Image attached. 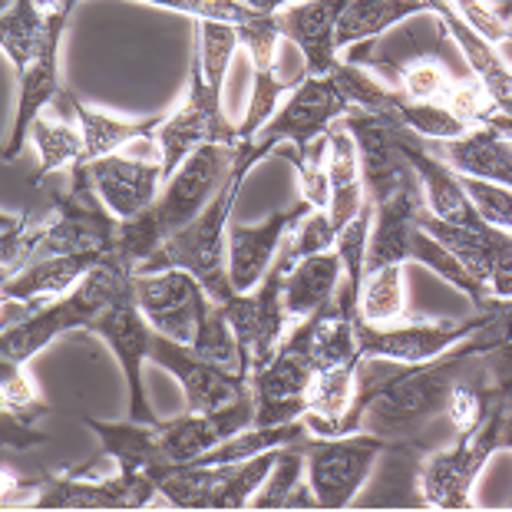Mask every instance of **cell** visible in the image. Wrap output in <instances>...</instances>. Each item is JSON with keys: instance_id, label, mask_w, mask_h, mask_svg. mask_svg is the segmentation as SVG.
<instances>
[{"instance_id": "cell-1", "label": "cell", "mask_w": 512, "mask_h": 512, "mask_svg": "<svg viewBox=\"0 0 512 512\" xmlns=\"http://www.w3.org/2000/svg\"><path fill=\"white\" fill-rule=\"evenodd\" d=\"M238 30L232 24H219V20H202L199 37V60L192 63L189 73V96L172 113L166 123L156 129V143L162 152V166L166 176H172L195 149L205 143L219 146H238L242 136L228 123L222 113V83L232 63V53L238 47Z\"/></svg>"}, {"instance_id": "cell-2", "label": "cell", "mask_w": 512, "mask_h": 512, "mask_svg": "<svg viewBox=\"0 0 512 512\" xmlns=\"http://www.w3.org/2000/svg\"><path fill=\"white\" fill-rule=\"evenodd\" d=\"M133 278H136V271L129 268L126 261H119L116 255H106L67 298L43 304V308L24 314V318L4 324V334H0V357L24 364L37 351H43L53 337L67 334V331H86L96 314L116 298L119 288H126Z\"/></svg>"}, {"instance_id": "cell-3", "label": "cell", "mask_w": 512, "mask_h": 512, "mask_svg": "<svg viewBox=\"0 0 512 512\" xmlns=\"http://www.w3.org/2000/svg\"><path fill=\"white\" fill-rule=\"evenodd\" d=\"M245 172L248 169L235 162V172L225 179L222 189L215 192V199L205 205L189 225L179 228V232H172L166 242H162L159 252L143 265V271L185 268L202 281L205 291H209L219 304L232 298L235 288H232V281H228L225 225H228V212H232V205H235V195L242 189ZM143 271H139V275H143Z\"/></svg>"}, {"instance_id": "cell-4", "label": "cell", "mask_w": 512, "mask_h": 512, "mask_svg": "<svg viewBox=\"0 0 512 512\" xmlns=\"http://www.w3.org/2000/svg\"><path fill=\"white\" fill-rule=\"evenodd\" d=\"M509 387L499 390L473 430L456 433L453 446L430 450L420 466V489L433 509H470L473 483L486 460L503 446V417H506Z\"/></svg>"}, {"instance_id": "cell-5", "label": "cell", "mask_w": 512, "mask_h": 512, "mask_svg": "<svg viewBox=\"0 0 512 512\" xmlns=\"http://www.w3.org/2000/svg\"><path fill=\"white\" fill-rule=\"evenodd\" d=\"M281 450L242 463H169L156 470L159 496L179 509H245L261 483L275 473Z\"/></svg>"}, {"instance_id": "cell-6", "label": "cell", "mask_w": 512, "mask_h": 512, "mask_svg": "<svg viewBox=\"0 0 512 512\" xmlns=\"http://www.w3.org/2000/svg\"><path fill=\"white\" fill-rule=\"evenodd\" d=\"M390 446L384 437L367 430L344 433V437H314L308 433L294 450L304 453V476L318 496L321 509H344L354 503L357 489L374 470V463Z\"/></svg>"}, {"instance_id": "cell-7", "label": "cell", "mask_w": 512, "mask_h": 512, "mask_svg": "<svg viewBox=\"0 0 512 512\" xmlns=\"http://www.w3.org/2000/svg\"><path fill=\"white\" fill-rule=\"evenodd\" d=\"M291 265L294 261L285 245L278 261L268 268V275L261 278L252 291H235L232 298L222 304L225 318L238 337V347H242V361L248 367V374L265 367L271 357H275L281 341H285V328L291 321V314L285 308V275Z\"/></svg>"}, {"instance_id": "cell-8", "label": "cell", "mask_w": 512, "mask_h": 512, "mask_svg": "<svg viewBox=\"0 0 512 512\" xmlns=\"http://www.w3.org/2000/svg\"><path fill=\"white\" fill-rule=\"evenodd\" d=\"M314 357H311V337L308 324H298L285 334V341L275 351V357L248 374L255 394V423L258 427H278V423L301 420L308 410V387L314 377Z\"/></svg>"}, {"instance_id": "cell-9", "label": "cell", "mask_w": 512, "mask_h": 512, "mask_svg": "<svg viewBox=\"0 0 512 512\" xmlns=\"http://www.w3.org/2000/svg\"><path fill=\"white\" fill-rule=\"evenodd\" d=\"M496 298L489 308H479L473 318L460 321H397V324H357V351L361 357H387V361L400 364H423L433 361L456 344L470 341L476 331H483L499 311Z\"/></svg>"}, {"instance_id": "cell-10", "label": "cell", "mask_w": 512, "mask_h": 512, "mask_svg": "<svg viewBox=\"0 0 512 512\" xmlns=\"http://www.w3.org/2000/svg\"><path fill=\"white\" fill-rule=\"evenodd\" d=\"M351 113V103L341 93V86L334 83V76H304L298 90H291L288 103L281 106L275 119H268L265 133H261L258 143H252V159L258 162L261 156H268L278 143L291 139L294 146L304 149L311 146L314 139L324 136L328 129Z\"/></svg>"}, {"instance_id": "cell-11", "label": "cell", "mask_w": 512, "mask_h": 512, "mask_svg": "<svg viewBox=\"0 0 512 512\" xmlns=\"http://www.w3.org/2000/svg\"><path fill=\"white\" fill-rule=\"evenodd\" d=\"M238 146L205 143V146L195 149L176 172H172L169 185L159 192L156 205H152V212H156V219L162 225V232H166V238L189 225L195 215L215 199V192H219L225 185V179L235 172Z\"/></svg>"}, {"instance_id": "cell-12", "label": "cell", "mask_w": 512, "mask_h": 512, "mask_svg": "<svg viewBox=\"0 0 512 512\" xmlns=\"http://www.w3.org/2000/svg\"><path fill=\"white\" fill-rule=\"evenodd\" d=\"M341 126L354 136L357 152H361L367 199L380 205L400 189L403 179L413 176L410 159L403 156V136H407L410 126L397 113L374 110H351Z\"/></svg>"}, {"instance_id": "cell-13", "label": "cell", "mask_w": 512, "mask_h": 512, "mask_svg": "<svg viewBox=\"0 0 512 512\" xmlns=\"http://www.w3.org/2000/svg\"><path fill=\"white\" fill-rule=\"evenodd\" d=\"M86 331L100 334L116 351L119 361H123L126 380H129V420L156 423V417H152V410L146 403V394H143V361H149L152 324L146 321V314L136 301V278L129 281L126 288H119L116 298L96 314Z\"/></svg>"}, {"instance_id": "cell-14", "label": "cell", "mask_w": 512, "mask_h": 512, "mask_svg": "<svg viewBox=\"0 0 512 512\" xmlns=\"http://www.w3.org/2000/svg\"><path fill=\"white\" fill-rule=\"evenodd\" d=\"M136 301L159 334L192 347L195 334H199L202 311L212 301V294L205 291V285L192 271L162 268L136 275Z\"/></svg>"}, {"instance_id": "cell-15", "label": "cell", "mask_w": 512, "mask_h": 512, "mask_svg": "<svg viewBox=\"0 0 512 512\" xmlns=\"http://www.w3.org/2000/svg\"><path fill=\"white\" fill-rule=\"evenodd\" d=\"M159 496L152 473H43L37 509H143Z\"/></svg>"}, {"instance_id": "cell-16", "label": "cell", "mask_w": 512, "mask_h": 512, "mask_svg": "<svg viewBox=\"0 0 512 512\" xmlns=\"http://www.w3.org/2000/svg\"><path fill=\"white\" fill-rule=\"evenodd\" d=\"M235 30H238V40L252 53V67H255L252 106H248L245 123L238 126L242 143H252V136L268 123L271 113H275L281 96L288 90H298L308 73L288 76L285 67H281V43H285V34H281L278 14H255L252 20H245V24H235Z\"/></svg>"}, {"instance_id": "cell-17", "label": "cell", "mask_w": 512, "mask_h": 512, "mask_svg": "<svg viewBox=\"0 0 512 512\" xmlns=\"http://www.w3.org/2000/svg\"><path fill=\"white\" fill-rule=\"evenodd\" d=\"M156 427H159L162 453H166L169 463H195L219 443L232 440L235 433L255 427L252 384L219 410H185L182 417L156 423Z\"/></svg>"}, {"instance_id": "cell-18", "label": "cell", "mask_w": 512, "mask_h": 512, "mask_svg": "<svg viewBox=\"0 0 512 512\" xmlns=\"http://www.w3.org/2000/svg\"><path fill=\"white\" fill-rule=\"evenodd\" d=\"M311 212L314 205L308 199H298L288 209L271 212L258 225L228 228V281H232V288L252 291L268 275V268L275 265V252H281L288 232H294Z\"/></svg>"}, {"instance_id": "cell-19", "label": "cell", "mask_w": 512, "mask_h": 512, "mask_svg": "<svg viewBox=\"0 0 512 512\" xmlns=\"http://www.w3.org/2000/svg\"><path fill=\"white\" fill-rule=\"evenodd\" d=\"M149 361H156L169 374L179 377L189 410H219L248 387V374H232V370L205 361L189 344L172 341V337L159 334L156 328H152L149 337Z\"/></svg>"}, {"instance_id": "cell-20", "label": "cell", "mask_w": 512, "mask_h": 512, "mask_svg": "<svg viewBox=\"0 0 512 512\" xmlns=\"http://www.w3.org/2000/svg\"><path fill=\"white\" fill-rule=\"evenodd\" d=\"M427 192H423V182L413 169V176L400 182V189L377 205V225L370 232L367 242V261L364 271L384 268V265H403L410 258V245L413 235L420 232L417 215L420 209H427Z\"/></svg>"}, {"instance_id": "cell-21", "label": "cell", "mask_w": 512, "mask_h": 512, "mask_svg": "<svg viewBox=\"0 0 512 512\" xmlns=\"http://www.w3.org/2000/svg\"><path fill=\"white\" fill-rule=\"evenodd\" d=\"M90 176L100 199L106 202L116 219H133L146 212L159 199V182L166 179L162 159H126V156H103L90 162Z\"/></svg>"}, {"instance_id": "cell-22", "label": "cell", "mask_w": 512, "mask_h": 512, "mask_svg": "<svg viewBox=\"0 0 512 512\" xmlns=\"http://www.w3.org/2000/svg\"><path fill=\"white\" fill-rule=\"evenodd\" d=\"M347 0H298L278 14L281 34L304 53V70L311 76H328L341 63L337 47V20Z\"/></svg>"}, {"instance_id": "cell-23", "label": "cell", "mask_w": 512, "mask_h": 512, "mask_svg": "<svg viewBox=\"0 0 512 512\" xmlns=\"http://www.w3.org/2000/svg\"><path fill=\"white\" fill-rule=\"evenodd\" d=\"M63 27H67V14L57 17L53 24L47 43L43 50L30 60L27 70H20V103H17V123H14V133H10V143L4 149V159H17V152L24 149V139L30 136V126L34 119L40 116V110L47 106L50 100L60 96V40H63Z\"/></svg>"}, {"instance_id": "cell-24", "label": "cell", "mask_w": 512, "mask_h": 512, "mask_svg": "<svg viewBox=\"0 0 512 512\" xmlns=\"http://www.w3.org/2000/svg\"><path fill=\"white\" fill-rule=\"evenodd\" d=\"M103 258L93 255H50L30 261L14 278H4V304H30L40 308L43 301L73 291Z\"/></svg>"}, {"instance_id": "cell-25", "label": "cell", "mask_w": 512, "mask_h": 512, "mask_svg": "<svg viewBox=\"0 0 512 512\" xmlns=\"http://www.w3.org/2000/svg\"><path fill=\"white\" fill-rule=\"evenodd\" d=\"M440 152L460 176L486 179V182L512 189V143L503 129L486 126V123L473 126L470 133L460 139H446Z\"/></svg>"}, {"instance_id": "cell-26", "label": "cell", "mask_w": 512, "mask_h": 512, "mask_svg": "<svg viewBox=\"0 0 512 512\" xmlns=\"http://www.w3.org/2000/svg\"><path fill=\"white\" fill-rule=\"evenodd\" d=\"M341 275L344 258L337 248L294 261L285 275V308L291 318H311L314 311L334 301L337 288H341Z\"/></svg>"}, {"instance_id": "cell-27", "label": "cell", "mask_w": 512, "mask_h": 512, "mask_svg": "<svg viewBox=\"0 0 512 512\" xmlns=\"http://www.w3.org/2000/svg\"><path fill=\"white\" fill-rule=\"evenodd\" d=\"M328 182H331V202L328 215L334 228H341L364 209L367 202V185H364V169H361V152H357L354 136L344 126L328 129Z\"/></svg>"}, {"instance_id": "cell-28", "label": "cell", "mask_w": 512, "mask_h": 512, "mask_svg": "<svg viewBox=\"0 0 512 512\" xmlns=\"http://www.w3.org/2000/svg\"><path fill=\"white\" fill-rule=\"evenodd\" d=\"M159 423V420H156ZM156 423H100L86 420L96 437L103 440V453L116 463L119 473H156L162 466H169L166 453L159 443Z\"/></svg>"}, {"instance_id": "cell-29", "label": "cell", "mask_w": 512, "mask_h": 512, "mask_svg": "<svg viewBox=\"0 0 512 512\" xmlns=\"http://www.w3.org/2000/svg\"><path fill=\"white\" fill-rule=\"evenodd\" d=\"M53 103H67V110L73 113L76 126L83 129V143H86L83 162H96L103 156H113L119 146H129V143H136V139H146L149 133H156V129L166 123L162 116L143 119V123H123V119H113L100 110H93V106L80 103L67 86H63Z\"/></svg>"}, {"instance_id": "cell-30", "label": "cell", "mask_w": 512, "mask_h": 512, "mask_svg": "<svg viewBox=\"0 0 512 512\" xmlns=\"http://www.w3.org/2000/svg\"><path fill=\"white\" fill-rule=\"evenodd\" d=\"M417 14H427L423 0H347L337 20V47H354Z\"/></svg>"}, {"instance_id": "cell-31", "label": "cell", "mask_w": 512, "mask_h": 512, "mask_svg": "<svg viewBox=\"0 0 512 512\" xmlns=\"http://www.w3.org/2000/svg\"><path fill=\"white\" fill-rule=\"evenodd\" d=\"M304 476V453L285 446L275 463V476H268L261 489L252 496V509H314L318 496H314L311 483H301Z\"/></svg>"}, {"instance_id": "cell-32", "label": "cell", "mask_w": 512, "mask_h": 512, "mask_svg": "<svg viewBox=\"0 0 512 512\" xmlns=\"http://www.w3.org/2000/svg\"><path fill=\"white\" fill-rule=\"evenodd\" d=\"M37 152H40V166H37V182H47L53 172L73 169L76 162L86 159V143H83V129L70 123H53L47 116H37L30 126Z\"/></svg>"}, {"instance_id": "cell-33", "label": "cell", "mask_w": 512, "mask_h": 512, "mask_svg": "<svg viewBox=\"0 0 512 512\" xmlns=\"http://www.w3.org/2000/svg\"><path fill=\"white\" fill-rule=\"evenodd\" d=\"M407 314L403 298V265H384L364 271L361 285V321L367 324H397Z\"/></svg>"}, {"instance_id": "cell-34", "label": "cell", "mask_w": 512, "mask_h": 512, "mask_svg": "<svg viewBox=\"0 0 512 512\" xmlns=\"http://www.w3.org/2000/svg\"><path fill=\"white\" fill-rule=\"evenodd\" d=\"M397 116L407 123L413 133L420 139H460L470 133V123L456 116L450 106H440V103H417L410 96H400V106H397Z\"/></svg>"}, {"instance_id": "cell-35", "label": "cell", "mask_w": 512, "mask_h": 512, "mask_svg": "<svg viewBox=\"0 0 512 512\" xmlns=\"http://www.w3.org/2000/svg\"><path fill=\"white\" fill-rule=\"evenodd\" d=\"M328 133L314 139L311 146H304L298 152H291V162L298 166L301 176V199H308L314 209H328L331 202V182H328Z\"/></svg>"}, {"instance_id": "cell-36", "label": "cell", "mask_w": 512, "mask_h": 512, "mask_svg": "<svg viewBox=\"0 0 512 512\" xmlns=\"http://www.w3.org/2000/svg\"><path fill=\"white\" fill-rule=\"evenodd\" d=\"M47 403L40 397L34 403H20V407H4L0 413V437H4V450H30L47 440L43 430V417H47Z\"/></svg>"}, {"instance_id": "cell-37", "label": "cell", "mask_w": 512, "mask_h": 512, "mask_svg": "<svg viewBox=\"0 0 512 512\" xmlns=\"http://www.w3.org/2000/svg\"><path fill=\"white\" fill-rule=\"evenodd\" d=\"M453 7L460 10V17L476 30L479 37H483L486 43H493V47L499 50V57L512 67V27L503 17L506 7L496 10V7L483 4V0H453Z\"/></svg>"}, {"instance_id": "cell-38", "label": "cell", "mask_w": 512, "mask_h": 512, "mask_svg": "<svg viewBox=\"0 0 512 512\" xmlns=\"http://www.w3.org/2000/svg\"><path fill=\"white\" fill-rule=\"evenodd\" d=\"M466 195L476 205V212L483 215L486 225L503 228V232H512V189L486 179H473V176H460Z\"/></svg>"}, {"instance_id": "cell-39", "label": "cell", "mask_w": 512, "mask_h": 512, "mask_svg": "<svg viewBox=\"0 0 512 512\" xmlns=\"http://www.w3.org/2000/svg\"><path fill=\"white\" fill-rule=\"evenodd\" d=\"M288 255L291 261L298 258H308V255H318V252H328V248L337 245V228L331 222V215L324 209H314L308 219H304L298 228H294V235L288 238Z\"/></svg>"}, {"instance_id": "cell-40", "label": "cell", "mask_w": 512, "mask_h": 512, "mask_svg": "<svg viewBox=\"0 0 512 512\" xmlns=\"http://www.w3.org/2000/svg\"><path fill=\"white\" fill-rule=\"evenodd\" d=\"M24 364L17 361H7L0 357V390H4V407H20V403H34L37 394L30 387V380L24 377Z\"/></svg>"}, {"instance_id": "cell-41", "label": "cell", "mask_w": 512, "mask_h": 512, "mask_svg": "<svg viewBox=\"0 0 512 512\" xmlns=\"http://www.w3.org/2000/svg\"><path fill=\"white\" fill-rule=\"evenodd\" d=\"M242 4H248V7H255V10H261V14H275L278 7H285V4H291V0H242Z\"/></svg>"}, {"instance_id": "cell-42", "label": "cell", "mask_w": 512, "mask_h": 512, "mask_svg": "<svg viewBox=\"0 0 512 512\" xmlns=\"http://www.w3.org/2000/svg\"><path fill=\"white\" fill-rule=\"evenodd\" d=\"M503 446L512 450V387H509V397H506V417H503Z\"/></svg>"}]
</instances>
